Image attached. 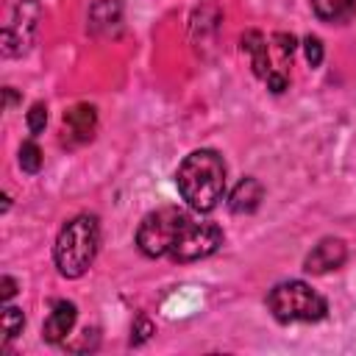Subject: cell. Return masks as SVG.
<instances>
[{
	"label": "cell",
	"mask_w": 356,
	"mask_h": 356,
	"mask_svg": "<svg viewBox=\"0 0 356 356\" xmlns=\"http://www.w3.org/2000/svg\"><path fill=\"white\" fill-rule=\"evenodd\" d=\"M220 245H222V231H220V225L189 220V225H186L184 234L178 236L175 248L170 250V259H172V261H197V259L211 256Z\"/></svg>",
	"instance_id": "cell-5"
},
{
	"label": "cell",
	"mask_w": 356,
	"mask_h": 356,
	"mask_svg": "<svg viewBox=\"0 0 356 356\" xmlns=\"http://www.w3.org/2000/svg\"><path fill=\"white\" fill-rule=\"evenodd\" d=\"M19 167L25 172H39V167H42V150H39L36 142H22V147H19Z\"/></svg>",
	"instance_id": "cell-14"
},
{
	"label": "cell",
	"mask_w": 356,
	"mask_h": 356,
	"mask_svg": "<svg viewBox=\"0 0 356 356\" xmlns=\"http://www.w3.org/2000/svg\"><path fill=\"white\" fill-rule=\"evenodd\" d=\"M14 292H17V281L11 275H3L0 278V295H3V300H11Z\"/></svg>",
	"instance_id": "cell-18"
},
{
	"label": "cell",
	"mask_w": 356,
	"mask_h": 356,
	"mask_svg": "<svg viewBox=\"0 0 356 356\" xmlns=\"http://www.w3.org/2000/svg\"><path fill=\"white\" fill-rule=\"evenodd\" d=\"M242 50L245 53H250V64H253V72L259 75V78H264L267 81V86H270V92H284L286 89V75L284 72H278L273 64H270V47H267V39L259 33V31H248L245 36H242Z\"/></svg>",
	"instance_id": "cell-6"
},
{
	"label": "cell",
	"mask_w": 356,
	"mask_h": 356,
	"mask_svg": "<svg viewBox=\"0 0 356 356\" xmlns=\"http://www.w3.org/2000/svg\"><path fill=\"white\" fill-rule=\"evenodd\" d=\"M303 47H306V61H309L312 67H320V64H323V42H320L317 36H306Z\"/></svg>",
	"instance_id": "cell-17"
},
{
	"label": "cell",
	"mask_w": 356,
	"mask_h": 356,
	"mask_svg": "<svg viewBox=\"0 0 356 356\" xmlns=\"http://www.w3.org/2000/svg\"><path fill=\"white\" fill-rule=\"evenodd\" d=\"M267 306L278 323H317L325 317V298L303 281H281L270 289Z\"/></svg>",
	"instance_id": "cell-3"
},
{
	"label": "cell",
	"mask_w": 356,
	"mask_h": 356,
	"mask_svg": "<svg viewBox=\"0 0 356 356\" xmlns=\"http://www.w3.org/2000/svg\"><path fill=\"white\" fill-rule=\"evenodd\" d=\"M120 19H122V3L120 0H97L89 11V25L95 33H100V31L111 33V28H117Z\"/></svg>",
	"instance_id": "cell-11"
},
{
	"label": "cell",
	"mask_w": 356,
	"mask_h": 356,
	"mask_svg": "<svg viewBox=\"0 0 356 356\" xmlns=\"http://www.w3.org/2000/svg\"><path fill=\"white\" fill-rule=\"evenodd\" d=\"M261 197H264V186H261L253 175H248V178H242V181L234 186V192H231V197H228V209H231L234 214H250V211L259 209Z\"/></svg>",
	"instance_id": "cell-9"
},
{
	"label": "cell",
	"mask_w": 356,
	"mask_h": 356,
	"mask_svg": "<svg viewBox=\"0 0 356 356\" xmlns=\"http://www.w3.org/2000/svg\"><path fill=\"white\" fill-rule=\"evenodd\" d=\"M345 259H348L345 242L337 239V236H325V239H320V242L312 248V253H309L306 261H303V270L312 273V275H323V273H331V270L342 267Z\"/></svg>",
	"instance_id": "cell-7"
},
{
	"label": "cell",
	"mask_w": 356,
	"mask_h": 356,
	"mask_svg": "<svg viewBox=\"0 0 356 356\" xmlns=\"http://www.w3.org/2000/svg\"><path fill=\"white\" fill-rule=\"evenodd\" d=\"M97 248H100L97 217L78 214V217L67 220L56 236V245H53V259H56L58 273L64 278H81L92 267Z\"/></svg>",
	"instance_id": "cell-2"
},
{
	"label": "cell",
	"mask_w": 356,
	"mask_h": 356,
	"mask_svg": "<svg viewBox=\"0 0 356 356\" xmlns=\"http://www.w3.org/2000/svg\"><path fill=\"white\" fill-rule=\"evenodd\" d=\"M22 325H25V314H22V309H17V306H6V309H3V339H6V345H8L17 334H22Z\"/></svg>",
	"instance_id": "cell-13"
},
{
	"label": "cell",
	"mask_w": 356,
	"mask_h": 356,
	"mask_svg": "<svg viewBox=\"0 0 356 356\" xmlns=\"http://www.w3.org/2000/svg\"><path fill=\"white\" fill-rule=\"evenodd\" d=\"M156 334V328H153V323L147 320V317H136V323H134V328H131V345H142V342H147L150 337Z\"/></svg>",
	"instance_id": "cell-16"
},
{
	"label": "cell",
	"mask_w": 356,
	"mask_h": 356,
	"mask_svg": "<svg viewBox=\"0 0 356 356\" xmlns=\"http://www.w3.org/2000/svg\"><path fill=\"white\" fill-rule=\"evenodd\" d=\"M312 8H314V14H317L323 22L342 25V22H350V19H353V14H356V0H312Z\"/></svg>",
	"instance_id": "cell-12"
},
{
	"label": "cell",
	"mask_w": 356,
	"mask_h": 356,
	"mask_svg": "<svg viewBox=\"0 0 356 356\" xmlns=\"http://www.w3.org/2000/svg\"><path fill=\"white\" fill-rule=\"evenodd\" d=\"M44 125H47V106L44 103H33L31 111H28V131L33 136H39L44 131Z\"/></svg>",
	"instance_id": "cell-15"
},
{
	"label": "cell",
	"mask_w": 356,
	"mask_h": 356,
	"mask_svg": "<svg viewBox=\"0 0 356 356\" xmlns=\"http://www.w3.org/2000/svg\"><path fill=\"white\" fill-rule=\"evenodd\" d=\"M64 125H67V131H70L78 142L92 139L95 125H97V111H95V106H89V103H75L72 108L64 111Z\"/></svg>",
	"instance_id": "cell-10"
},
{
	"label": "cell",
	"mask_w": 356,
	"mask_h": 356,
	"mask_svg": "<svg viewBox=\"0 0 356 356\" xmlns=\"http://www.w3.org/2000/svg\"><path fill=\"white\" fill-rule=\"evenodd\" d=\"M75 317H78L75 303H70V300H56V303H53L50 317L44 320L42 337H44L47 342H64V339H67V334H70V331H72V325H75Z\"/></svg>",
	"instance_id": "cell-8"
},
{
	"label": "cell",
	"mask_w": 356,
	"mask_h": 356,
	"mask_svg": "<svg viewBox=\"0 0 356 356\" xmlns=\"http://www.w3.org/2000/svg\"><path fill=\"white\" fill-rule=\"evenodd\" d=\"M175 184L181 197L186 200V206L192 211H211L217 209V203L225 195V161L217 150L200 147L192 150L175 172Z\"/></svg>",
	"instance_id": "cell-1"
},
{
	"label": "cell",
	"mask_w": 356,
	"mask_h": 356,
	"mask_svg": "<svg viewBox=\"0 0 356 356\" xmlns=\"http://www.w3.org/2000/svg\"><path fill=\"white\" fill-rule=\"evenodd\" d=\"M189 220L192 217L175 206H164V209L150 211L136 228V248L150 259L170 256V250L175 248V242L184 234V228L189 225Z\"/></svg>",
	"instance_id": "cell-4"
}]
</instances>
